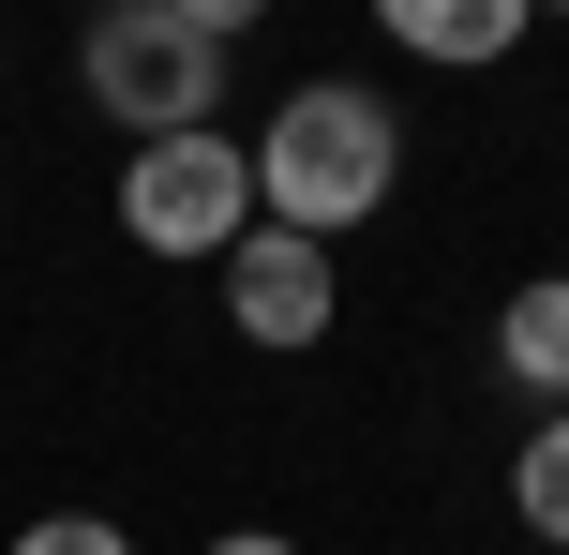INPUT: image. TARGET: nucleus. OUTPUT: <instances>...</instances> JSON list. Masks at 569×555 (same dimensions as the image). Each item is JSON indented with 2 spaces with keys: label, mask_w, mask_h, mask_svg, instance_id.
Masks as SVG:
<instances>
[{
  "label": "nucleus",
  "mask_w": 569,
  "mask_h": 555,
  "mask_svg": "<svg viewBox=\"0 0 569 555\" xmlns=\"http://www.w3.org/2000/svg\"><path fill=\"white\" fill-rule=\"evenodd\" d=\"M120 226L150 240V256H180V270H226L240 240H256V150L210 120V136H150V150H120Z\"/></svg>",
  "instance_id": "obj_3"
},
{
  "label": "nucleus",
  "mask_w": 569,
  "mask_h": 555,
  "mask_svg": "<svg viewBox=\"0 0 569 555\" xmlns=\"http://www.w3.org/2000/svg\"><path fill=\"white\" fill-rule=\"evenodd\" d=\"M495 360H510L540 406H569V270H540V286H510V316H495Z\"/></svg>",
  "instance_id": "obj_6"
},
{
  "label": "nucleus",
  "mask_w": 569,
  "mask_h": 555,
  "mask_svg": "<svg viewBox=\"0 0 569 555\" xmlns=\"http://www.w3.org/2000/svg\"><path fill=\"white\" fill-rule=\"evenodd\" d=\"M390 46L405 60H510L525 0H390Z\"/></svg>",
  "instance_id": "obj_5"
},
{
  "label": "nucleus",
  "mask_w": 569,
  "mask_h": 555,
  "mask_svg": "<svg viewBox=\"0 0 569 555\" xmlns=\"http://www.w3.org/2000/svg\"><path fill=\"white\" fill-rule=\"evenodd\" d=\"M330 240H300V226H256L226 256V316H240V346H315L330 330Z\"/></svg>",
  "instance_id": "obj_4"
},
{
  "label": "nucleus",
  "mask_w": 569,
  "mask_h": 555,
  "mask_svg": "<svg viewBox=\"0 0 569 555\" xmlns=\"http://www.w3.org/2000/svg\"><path fill=\"white\" fill-rule=\"evenodd\" d=\"M390 180H405V120H390V90L315 76V90H284L270 136H256V226L345 240V226H375V210H390Z\"/></svg>",
  "instance_id": "obj_1"
},
{
  "label": "nucleus",
  "mask_w": 569,
  "mask_h": 555,
  "mask_svg": "<svg viewBox=\"0 0 569 555\" xmlns=\"http://www.w3.org/2000/svg\"><path fill=\"white\" fill-rule=\"evenodd\" d=\"M16 555H136L106 526V511H46V526H16Z\"/></svg>",
  "instance_id": "obj_8"
},
{
  "label": "nucleus",
  "mask_w": 569,
  "mask_h": 555,
  "mask_svg": "<svg viewBox=\"0 0 569 555\" xmlns=\"http://www.w3.org/2000/svg\"><path fill=\"white\" fill-rule=\"evenodd\" d=\"M510 511H525V526H540V541L569 555V406H555V420H540V436H525V450H510Z\"/></svg>",
  "instance_id": "obj_7"
},
{
  "label": "nucleus",
  "mask_w": 569,
  "mask_h": 555,
  "mask_svg": "<svg viewBox=\"0 0 569 555\" xmlns=\"http://www.w3.org/2000/svg\"><path fill=\"white\" fill-rule=\"evenodd\" d=\"M210 555H300V541H270V526H240V541H210Z\"/></svg>",
  "instance_id": "obj_9"
},
{
  "label": "nucleus",
  "mask_w": 569,
  "mask_h": 555,
  "mask_svg": "<svg viewBox=\"0 0 569 555\" xmlns=\"http://www.w3.org/2000/svg\"><path fill=\"white\" fill-rule=\"evenodd\" d=\"M76 76H90V106H106V120H136V150L226 120V46L196 30V0H120V16H90Z\"/></svg>",
  "instance_id": "obj_2"
}]
</instances>
